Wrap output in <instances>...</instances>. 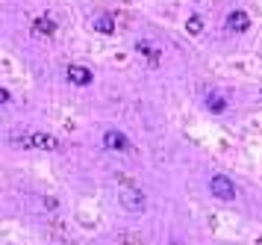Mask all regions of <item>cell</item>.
Segmentation results:
<instances>
[{
    "label": "cell",
    "mask_w": 262,
    "mask_h": 245,
    "mask_svg": "<svg viewBox=\"0 0 262 245\" xmlns=\"http://www.w3.org/2000/svg\"><path fill=\"white\" fill-rule=\"evenodd\" d=\"M121 245H141V239H139V233H121Z\"/></svg>",
    "instance_id": "cell-11"
},
{
    "label": "cell",
    "mask_w": 262,
    "mask_h": 245,
    "mask_svg": "<svg viewBox=\"0 0 262 245\" xmlns=\"http://www.w3.org/2000/svg\"><path fill=\"white\" fill-rule=\"evenodd\" d=\"M94 30L103 33V36H112V33H115V21H112L109 15H100V18L94 21Z\"/></svg>",
    "instance_id": "cell-8"
},
{
    "label": "cell",
    "mask_w": 262,
    "mask_h": 245,
    "mask_svg": "<svg viewBox=\"0 0 262 245\" xmlns=\"http://www.w3.org/2000/svg\"><path fill=\"white\" fill-rule=\"evenodd\" d=\"M32 33H35V36H53V33H56L53 18H39V21L32 24Z\"/></svg>",
    "instance_id": "cell-7"
},
{
    "label": "cell",
    "mask_w": 262,
    "mask_h": 245,
    "mask_svg": "<svg viewBox=\"0 0 262 245\" xmlns=\"http://www.w3.org/2000/svg\"><path fill=\"white\" fill-rule=\"evenodd\" d=\"M224 107H227V100H224V98H218V95L209 98V110H212V113H221Z\"/></svg>",
    "instance_id": "cell-10"
},
{
    "label": "cell",
    "mask_w": 262,
    "mask_h": 245,
    "mask_svg": "<svg viewBox=\"0 0 262 245\" xmlns=\"http://www.w3.org/2000/svg\"><path fill=\"white\" fill-rule=\"evenodd\" d=\"M103 145H106L109 151H127V148H130V139H127L121 130H106V133H103Z\"/></svg>",
    "instance_id": "cell-3"
},
{
    "label": "cell",
    "mask_w": 262,
    "mask_h": 245,
    "mask_svg": "<svg viewBox=\"0 0 262 245\" xmlns=\"http://www.w3.org/2000/svg\"><path fill=\"white\" fill-rule=\"evenodd\" d=\"M185 30H189L192 36H198V33L203 30V18H200V15H192V18H189V24H185Z\"/></svg>",
    "instance_id": "cell-9"
},
{
    "label": "cell",
    "mask_w": 262,
    "mask_h": 245,
    "mask_svg": "<svg viewBox=\"0 0 262 245\" xmlns=\"http://www.w3.org/2000/svg\"><path fill=\"white\" fill-rule=\"evenodd\" d=\"M30 139H32V148H39V151H59L62 148V142L50 133H32Z\"/></svg>",
    "instance_id": "cell-4"
},
{
    "label": "cell",
    "mask_w": 262,
    "mask_h": 245,
    "mask_svg": "<svg viewBox=\"0 0 262 245\" xmlns=\"http://www.w3.org/2000/svg\"><path fill=\"white\" fill-rule=\"evenodd\" d=\"M65 74H68V80H71L74 86H89V83H92V71H89V68H83V65H71Z\"/></svg>",
    "instance_id": "cell-5"
},
{
    "label": "cell",
    "mask_w": 262,
    "mask_h": 245,
    "mask_svg": "<svg viewBox=\"0 0 262 245\" xmlns=\"http://www.w3.org/2000/svg\"><path fill=\"white\" fill-rule=\"evenodd\" d=\"M121 204H124L127 213H144L147 198H144V192H141L136 183H127V186L121 189Z\"/></svg>",
    "instance_id": "cell-1"
},
{
    "label": "cell",
    "mask_w": 262,
    "mask_h": 245,
    "mask_svg": "<svg viewBox=\"0 0 262 245\" xmlns=\"http://www.w3.org/2000/svg\"><path fill=\"white\" fill-rule=\"evenodd\" d=\"M209 189H212V195H215L218 201H233V198H236V186H233V180H230V178H224V174H215L212 183H209Z\"/></svg>",
    "instance_id": "cell-2"
},
{
    "label": "cell",
    "mask_w": 262,
    "mask_h": 245,
    "mask_svg": "<svg viewBox=\"0 0 262 245\" xmlns=\"http://www.w3.org/2000/svg\"><path fill=\"white\" fill-rule=\"evenodd\" d=\"M45 207H47V210H56L59 204H56V198H50V195H47V198H45Z\"/></svg>",
    "instance_id": "cell-12"
},
{
    "label": "cell",
    "mask_w": 262,
    "mask_h": 245,
    "mask_svg": "<svg viewBox=\"0 0 262 245\" xmlns=\"http://www.w3.org/2000/svg\"><path fill=\"white\" fill-rule=\"evenodd\" d=\"M227 24H230V30L245 33V30L250 27V15H247V12H242V9H236V12H230V15H227Z\"/></svg>",
    "instance_id": "cell-6"
}]
</instances>
